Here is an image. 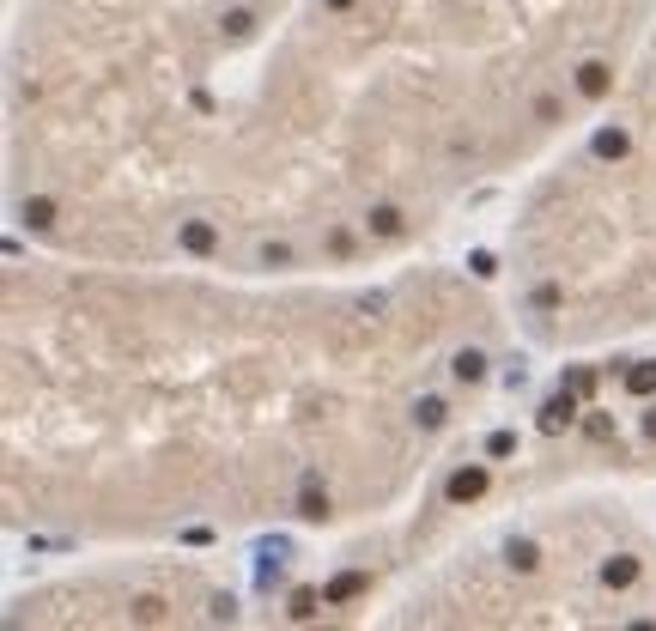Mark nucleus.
Segmentation results:
<instances>
[{
	"mask_svg": "<svg viewBox=\"0 0 656 631\" xmlns=\"http://www.w3.org/2000/svg\"><path fill=\"white\" fill-rule=\"evenodd\" d=\"M577 401H584V395H572V388H559L554 401L541 407V419H535V425L547 431V437H559V431H565V425H572V419H577Z\"/></svg>",
	"mask_w": 656,
	"mask_h": 631,
	"instance_id": "nucleus-1",
	"label": "nucleus"
},
{
	"mask_svg": "<svg viewBox=\"0 0 656 631\" xmlns=\"http://www.w3.org/2000/svg\"><path fill=\"white\" fill-rule=\"evenodd\" d=\"M480 492H487V468H456L450 480H444V498H450V504H474Z\"/></svg>",
	"mask_w": 656,
	"mask_h": 631,
	"instance_id": "nucleus-2",
	"label": "nucleus"
},
{
	"mask_svg": "<svg viewBox=\"0 0 656 631\" xmlns=\"http://www.w3.org/2000/svg\"><path fill=\"white\" fill-rule=\"evenodd\" d=\"M577 91H584V98H608V91H614V67L608 62H584L577 67Z\"/></svg>",
	"mask_w": 656,
	"mask_h": 631,
	"instance_id": "nucleus-3",
	"label": "nucleus"
},
{
	"mask_svg": "<svg viewBox=\"0 0 656 631\" xmlns=\"http://www.w3.org/2000/svg\"><path fill=\"white\" fill-rule=\"evenodd\" d=\"M371 589V577H365V570H341V577H334V583H328V607H341V601H359V595H365Z\"/></svg>",
	"mask_w": 656,
	"mask_h": 631,
	"instance_id": "nucleus-4",
	"label": "nucleus"
},
{
	"mask_svg": "<svg viewBox=\"0 0 656 631\" xmlns=\"http://www.w3.org/2000/svg\"><path fill=\"white\" fill-rule=\"evenodd\" d=\"M602 583H608V589H632L638 583V559L632 552H614V559L602 565Z\"/></svg>",
	"mask_w": 656,
	"mask_h": 631,
	"instance_id": "nucleus-5",
	"label": "nucleus"
},
{
	"mask_svg": "<svg viewBox=\"0 0 656 631\" xmlns=\"http://www.w3.org/2000/svg\"><path fill=\"white\" fill-rule=\"evenodd\" d=\"M183 249L188 255H213V249H219V231H213L207 219H188L183 225Z\"/></svg>",
	"mask_w": 656,
	"mask_h": 631,
	"instance_id": "nucleus-6",
	"label": "nucleus"
},
{
	"mask_svg": "<svg viewBox=\"0 0 656 631\" xmlns=\"http://www.w3.org/2000/svg\"><path fill=\"white\" fill-rule=\"evenodd\" d=\"M450 370H456V383H480V377H487V352L462 347V352L450 359Z\"/></svg>",
	"mask_w": 656,
	"mask_h": 631,
	"instance_id": "nucleus-7",
	"label": "nucleus"
},
{
	"mask_svg": "<svg viewBox=\"0 0 656 631\" xmlns=\"http://www.w3.org/2000/svg\"><path fill=\"white\" fill-rule=\"evenodd\" d=\"M371 237H401V225H408V219H401V206H371Z\"/></svg>",
	"mask_w": 656,
	"mask_h": 631,
	"instance_id": "nucleus-8",
	"label": "nucleus"
},
{
	"mask_svg": "<svg viewBox=\"0 0 656 631\" xmlns=\"http://www.w3.org/2000/svg\"><path fill=\"white\" fill-rule=\"evenodd\" d=\"M298 516H304V522H323V516H328V492L316 486V480L298 492Z\"/></svg>",
	"mask_w": 656,
	"mask_h": 631,
	"instance_id": "nucleus-9",
	"label": "nucleus"
},
{
	"mask_svg": "<svg viewBox=\"0 0 656 631\" xmlns=\"http://www.w3.org/2000/svg\"><path fill=\"white\" fill-rule=\"evenodd\" d=\"M626 146H632L626 140V128H602V134H595V158L614 164V158H626Z\"/></svg>",
	"mask_w": 656,
	"mask_h": 631,
	"instance_id": "nucleus-10",
	"label": "nucleus"
},
{
	"mask_svg": "<svg viewBox=\"0 0 656 631\" xmlns=\"http://www.w3.org/2000/svg\"><path fill=\"white\" fill-rule=\"evenodd\" d=\"M24 225H31V231H49V225H55V201H49V195H31V201H24Z\"/></svg>",
	"mask_w": 656,
	"mask_h": 631,
	"instance_id": "nucleus-11",
	"label": "nucleus"
},
{
	"mask_svg": "<svg viewBox=\"0 0 656 631\" xmlns=\"http://www.w3.org/2000/svg\"><path fill=\"white\" fill-rule=\"evenodd\" d=\"M626 395H656V359H644V365L626 370Z\"/></svg>",
	"mask_w": 656,
	"mask_h": 631,
	"instance_id": "nucleus-12",
	"label": "nucleus"
},
{
	"mask_svg": "<svg viewBox=\"0 0 656 631\" xmlns=\"http://www.w3.org/2000/svg\"><path fill=\"white\" fill-rule=\"evenodd\" d=\"M505 559H511V570H535V565H541V547H535V540H511Z\"/></svg>",
	"mask_w": 656,
	"mask_h": 631,
	"instance_id": "nucleus-13",
	"label": "nucleus"
},
{
	"mask_svg": "<svg viewBox=\"0 0 656 631\" xmlns=\"http://www.w3.org/2000/svg\"><path fill=\"white\" fill-rule=\"evenodd\" d=\"M413 419H420V425H426V431H438V425H444V419H450V407H444L438 395H426V401L413 407Z\"/></svg>",
	"mask_w": 656,
	"mask_h": 631,
	"instance_id": "nucleus-14",
	"label": "nucleus"
},
{
	"mask_svg": "<svg viewBox=\"0 0 656 631\" xmlns=\"http://www.w3.org/2000/svg\"><path fill=\"white\" fill-rule=\"evenodd\" d=\"M316 607H328V595H316V589H298V595H292V619H316Z\"/></svg>",
	"mask_w": 656,
	"mask_h": 631,
	"instance_id": "nucleus-15",
	"label": "nucleus"
},
{
	"mask_svg": "<svg viewBox=\"0 0 656 631\" xmlns=\"http://www.w3.org/2000/svg\"><path fill=\"white\" fill-rule=\"evenodd\" d=\"M134 619L159 626V619H164V601H159V595H140V601H134Z\"/></svg>",
	"mask_w": 656,
	"mask_h": 631,
	"instance_id": "nucleus-16",
	"label": "nucleus"
},
{
	"mask_svg": "<svg viewBox=\"0 0 656 631\" xmlns=\"http://www.w3.org/2000/svg\"><path fill=\"white\" fill-rule=\"evenodd\" d=\"M249 31H256V19H249L244 6H237V13H226V37H249Z\"/></svg>",
	"mask_w": 656,
	"mask_h": 631,
	"instance_id": "nucleus-17",
	"label": "nucleus"
},
{
	"mask_svg": "<svg viewBox=\"0 0 656 631\" xmlns=\"http://www.w3.org/2000/svg\"><path fill=\"white\" fill-rule=\"evenodd\" d=\"M584 431H590L595 444H614V419H602V413H595V419H584Z\"/></svg>",
	"mask_w": 656,
	"mask_h": 631,
	"instance_id": "nucleus-18",
	"label": "nucleus"
},
{
	"mask_svg": "<svg viewBox=\"0 0 656 631\" xmlns=\"http://www.w3.org/2000/svg\"><path fill=\"white\" fill-rule=\"evenodd\" d=\"M565 388H572V395H595V370H572Z\"/></svg>",
	"mask_w": 656,
	"mask_h": 631,
	"instance_id": "nucleus-19",
	"label": "nucleus"
},
{
	"mask_svg": "<svg viewBox=\"0 0 656 631\" xmlns=\"http://www.w3.org/2000/svg\"><path fill=\"white\" fill-rule=\"evenodd\" d=\"M511 449H516L511 431H492V437H487V455H511Z\"/></svg>",
	"mask_w": 656,
	"mask_h": 631,
	"instance_id": "nucleus-20",
	"label": "nucleus"
},
{
	"mask_svg": "<svg viewBox=\"0 0 656 631\" xmlns=\"http://www.w3.org/2000/svg\"><path fill=\"white\" fill-rule=\"evenodd\" d=\"M262 262H267V267H286V262H292V249H286V244H267V249H262Z\"/></svg>",
	"mask_w": 656,
	"mask_h": 631,
	"instance_id": "nucleus-21",
	"label": "nucleus"
},
{
	"mask_svg": "<svg viewBox=\"0 0 656 631\" xmlns=\"http://www.w3.org/2000/svg\"><path fill=\"white\" fill-rule=\"evenodd\" d=\"M323 6H328V13H347V6H352V0H323Z\"/></svg>",
	"mask_w": 656,
	"mask_h": 631,
	"instance_id": "nucleus-22",
	"label": "nucleus"
},
{
	"mask_svg": "<svg viewBox=\"0 0 656 631\" xmlns=\"http://www.w3.org/2000/svg\"><path fill=\"white\" fill-rule=\"evenodd\" d=\"M644 431H651V437H656V407H651V413H644Z\"/></svg>",
	"mask_w": 656,
	"mask_h": 631,
	"instance_id": "nucleus-23",
	"label": "nucleus"
}]
</instances>
